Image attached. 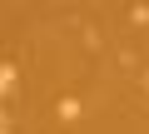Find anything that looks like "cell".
<instances>
[{
  "mask_svg": "<svg viewBox=\"0 0 149 134\" xmlns=\"http://www.w3.org/2000/svg\"><path fill=\"white\" fill-rule=\"evenodd\" d=\"M15 85H20L15 65H5V70H0V94H5V99H15Z\"/></svg>",
  "mask_w": 149,
  "mask_h": 134,
  "instance_id": "cell-1",
  "label": "cell"
},
{
  "mask_svg": "<svg viewBox=\"0 0 149 134\" xmlns=\"http://www.w3.org/2000/svg\"><path fill=\"white\" fill-rule=\"evenodd\" d=\"M80 114H85V104H80V99H60V119H65V124H74Z\"/></svg>",
  "mask_w": 149,
  "mask_h": 134,
  "instance_id": "cell-2",
  "label": "cell"
},
{
  "mask_svg": "<svg viewBox=\"0 0 149 134\" xmlns=\"http://www.w3.org/2000/svg\"><path fill=\"white\" fill-rule=\"evenodd\" d=\"M129 25H149V5H134L129 10Z\"/></svg>",
  "mask_w": 149,
  "mask_h": 134,
  "instance_id": "cell-3",
  "label": "cell"
}]
</instances>
